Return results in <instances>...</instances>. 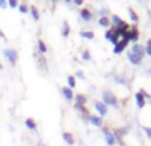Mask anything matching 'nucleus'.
I'll return each mask as SVG.
<instances>
[{"label": "nucleus", "mask_w": 151, "mask_h": 146, "mask_svg": "<svg viewBox=\"0 0 151 146\" xmlns=\"http://www.w3.org/2000/svg\"><path fill=\"white\" fill-rule=\"evenodd\" d=\"M3 55H4V57L7 59L8 61H9V64H12V65L16 64V60H17V52H16L15 49H4L3 51Z\"/></svg>", "instance_id": "1"}, {"label": "nucleus", "mask_w": 151, "mask_h": 146, "mask_svg": "<svg viewBox=\"0 0 151 146\" xmlns=\"http://www.w3.org/2000/svg\"><path fill=\"white\" fill-rule=\"evenodd\" d=\"M102 97H104V101L106 105H111V106H117L118 105L117 97H115L113 93H110V92H104Z\"/></svg>", "instance_id": "2"}, {"label": "nucleus", "mask_w": 151, "mask_h": 146, "mask_svg": "<svg viewBox=\"0 0 151 146\" xmlns=\"http://www.w3.org/2000/svg\"><path fill=\"white\" fill-rule=\"evenodd\" d=\"M104 133H105V139H106V144L109 146H113L115 144V136L113 133H110L109 130H106V129L104 130Z\"/></svg>", "instance_id": "3"}, {"label": "nucleus", "mask_w": 151, "mask_h": 146, "mask_svg": "<svg viewBox=\"0 0 151 146\" xmlns=\"http://www.w3.org/2000/svg\"><path fill=\"white\" fill-rule=\"evenodd\" d=\"M131 52L135 53L137 56H139V57L142 59L145 56V48L142 47V45H139V44H134L133 48H131Z\"/></svg>", "instance_id": "4"}, {"label": "nucleus", "mask_w": 151, "mask_h": 146, "mask_svg": "<svg viewBox=\"0 0 151 146\" xmlns=\"http://www.w3.org/2000/svg\"><path fill=\"white\" fill-rule=\"evenodd\" d=\"M94 108H96V110L101 116H106L107 114V108H106V105L102 104V102H96V104H94Z\"/></svg>", "instance_id": "5"}, {"label": "nucleus", "mask_w": 151, "mask_h": 146, "mask_svg": "<svg viewBox=\"0 0 151 146\" xmlns=\"http://www.w3.org/2000/svg\"><path fill=\"white\" fill-rule=\"evenodd\" d=\"M127 59H129V61H130L133 65H138V64H141V61H142V59L139 57V56H137L135 53H133V52H129Z\"/></svg>", "instance_id": "6"}, {"label": "nucleus", "mask_w": 151, "mask_h": 146, "mask_svg": "<svg viewBox=\"0 0 151 146\" xmlns=\"http://www.w3.org/2000/svg\"><path fill=\"white\" fill-rule=\"evenodd\" d=\"M105 37H106L107 40H110V41L113 43L114 45H117L118 40H117V35H115V31H113V29H110V31H107L106 33H105Z\"/></svg>", "instance_id": "7"}, {"label": "nucleus", "mask_w": 151, "mask_h": 146, "mask_svg": "<svg viewBox=\"0 0 151 146\" xmlns=\"http://www.w3.org/2000/svg\"><path fill=\"white\" fill-rule=\"evenodd\" d=\"M127 43H129V41H127V40H125V39H123L122 41L117 43V45H115V47H114V53H117V55H118V53H121V52H122V51L126 48V45H127Z\"/></svg>", "instance_id": "8"}, {"label": "nucleus", "mask_w": 151, "mask_h": 146, "mask_svg": "<svg viewBox=\"0 0 151 146\" xmlns=\"http://www.w3.org/2000/svg\"><path fill=\"white\" fill-rule=\"evenodd\" d=\"M145 98L146 97L143 96V94L141 93V92H138V93L135 94V100H137V105H138L139 109H142V108L145 106V104H146V101H145Z\"/></svg>", "instance_id": "9"}, {"label": "nucleus", "mask_w": 151, "mask_h": 146, "mask_svg": "<svg viewBox=\"0 0 151 146\" xmlns=\"http://www.w3.org/2000/svg\"><path fill=\"white\" fill-rule=\"evenodd\" d=\"M89 121H90L94 126H97V128H101L102 126V118L98 117V116H89Z\"/></svg>", "instance_id": "10"}, {"label": "nucleus", "mask_w": 151, "mask_h": 146, "mask_svg": "<svg viewBox=\"0 0 151 146\" xmlns=\"http://www.w3.org/2000/svg\"><path fill=\"white\" fill-rule=\"evenodd\" d=\"M137 41L138 40V31H137V28H133L129 31V41Z\"/></svg>", "instance_id": "11"}, {"label": "nucleus", "mask_w": 151, "mask_h": 146, "mask_svg": "<svg viewBox=\"0 0 151 146\" xmlns=\"http://www.w3.org/2000/svg\"><path fill=\"white\" fill-rule=\"evenodd\" d=\"M63 138H64V141H65L66 144L74 145V137L72 136L70 133H64V134H63Z\"/></svg>", "instance_id": "12"}, {"label": "nucleus", "mask_w": 151, "mask_h": 146, "mask_svg": "<svg viewBox=\"0 0 151 146\" xmlns=\"http://www.w3.org/2000/svg\"><path fill=\"white\" fill-rule=\"evenodd\" d=\"M80 13H81V17H82L85 21H90L91 20V12L89 9H82Z\"/></svg>", "instance_id": "13"}, {"label": "nucleus", "mask_w": 151, "mask_h": 146, "mask_svg": "<svg viewBox=\"0 0 151 146\" xmlns=\"http://www.w3.org/2000/svg\"><path fill=\"white\" fill-rule=\"evenodd\" d=\"M85 104H86V97L83 94H77V97H76V105L83 106Z\"/></svg>", "instance_id": "14"}, {"label": "nucleus", "mask_w": 151, "mask_h": 146, "mask_svg": "<svg viewBox=\"0 0 151 146\" xmlns=\"http://www.w3.org/2000/svg\"><path fill=\"white\" fill-rule=\"evenodd\" d=\"M111 20H113V23L115 24V25L119 28V27H122V25H125V21L122 20L121 17H118L117 15H113V17H111Z\"/></svg>", "instance_id": "15"}, {"label": "nucleus", "mask_w": 151, "mask_h": 146, "mask_svg": "<svg viewBox=\"0 0 151 146\" xmlns=\"http://www.w3.org/2000/svg\"><path fill=\"white\" fill-rule=\"evenodd\" d=\"M63 93H64V96H65L66 100H72V98H73V92H72V89L68 88V86H65V88L63 89Z\"/></svg>", "instance_id": "16"}, {"label": "nucleus", "mask_w": 151, "mask_h": 146, "mask_svg": "<svg viewBox=\"0 0 151 146\" xmlns=\"http://www.w3.org/2000/svg\"><path fill=\"white\" fill-rule=\"evenodd\" d=\"M25 126L28 129H31V130H36V128H37V125H36V122H35L32 118H27V121H25Z\"/></svg>", "instance_id": "17"}, {"label": "nucleus", "mask_w": 151, "mask_h": 146, "mask_svg": "<svg viewBox=\"0 0 151 146\" xmlns=\"http://www.w3.org/2000/svg\"><path fill=\"white\" fill-rule=\"evenodd\" d=\"M80 35H81L82 37H85V39H89V40L94 39V33H93L91 31H81Z\"/></svg>", "instance_id": "18"}, {"label": "nucleus", "mask_w": 151, "mask_h": 146, "mask_svg": "<svg viewBox=\"0 0 151 146\" xmlns=\"http://www.w3.org/2000/svg\"><path fill=\"white\" fill-rule=\"evenodd\" d=\"M98 23L101 24L102 27H109V24H110V20H109V17H106V16H102L101 19L98 20Z\"/></svg>", "instance_id": "19"}, {"label": "nucleus", "mask_w": 151, "mask_h": 146, "mask_svg": "<svg viewBox=\"0 0 151 146\" xmlns=\"http://www.w3.org/2000/svg\"><path fill=\"white\" fill-rule=\"evenodd\" d=\"M37 45H39V51L41 53H47V45L44 44V41H41V40H39V43H37Z\"/></svg>", "instance_id": "20"}, {"label": "nucleus", "mask_w": 151, "mask_h": 146, "mask_svg": "<svg viewBox=\"0 0 151 146\" xmlns=\"http://www.w3.org/2000/svg\"><path fill=\"white\" fill-rule=\"evenodd\" d=\"M31 12H32V16H33L35 20H39L40 15H39V12H37V8L36 7H31Z\"/></svg>", "instance_id": "21"}, {"label": "nucleus", "mask_w": 151, "mask_h": 146, "mask_svg": "<svg viewBox=\"0 0 151 146\" xmlns=\"http://www.w3.org/2000/svg\"><path fill=\"white\" fill-rule=\"evenodd\" d=\"M68 85H69V88L70 89L76 86V80H74L73 76H68Z\"/></svg>", "instance_id": "22"}, {"label": "nucleus", "mask_w": 151, "mask_h": 146, "mask_svg": "<svg viewBox=\"0 0 151 146\" xmlns=\"http://www.w3.org/2000/svg\"><path fill=\"white\" fill-rule=\"evenodd\" d=\"M69 31H70V28H69V24H68V23H64L63 36H68V35H69Z\"/></svg>", "instance_id": "23"}, {"label": "nucleus", "mask_w": 151, "mask_h": 146, "mask_svg": "<svg viewBox=\"0 0 151 146\" xmlns=\"http://www.w3.org/2000/svg\"><path fill=\"white\" fill-rule=\"evenodd\" d=\"M129 15H130V17H131V20L134 21V23H137L138 21V16L135 15V12H134L133 9H129Z\"/></svg>", "instance_id": "24"}, {"label": "nucleus", "mask_w": 151, "mask_h": 146, "mask_svg": "<svg viewBox=\"0 0 151 146\" xmlns=\"http://www.w3.org/2000/svg\"><path fill=\"white\" fill-rule=\"evenodd\" d=\"M19 8H20V12L21 13H27V12H28V7H27L25 4H20V7H19Z\"/></svg>", "instance_id": "25"}, {"label": "nucleus", "mask_w": 151, "mask_h": 146, "mask_svg": "<svg viewBox=\"0 0 151 146\" xmlns=\"http://www.w3.org/2000/svg\"><path fill=\"white\" fill-rule=\"evenodd\" d=\"M82 59L83 60H90V53H89V51H85V52L82 53Z\"/></svg>", "instance_id": "26"}, {"label": "nucleus", "mask_w": 151, "mask_h": 146, "mask_svg": "<svg viewBox=\"0 0 151 146\" xmlns=\"http://www.w3.org/2000/svg\"><path fill=\"white\" fill-rule=\"evenodd\" d=\"M9 5H11L12 8L17 7V1H16V0H9Z\"/></svg>", "instance_id": "27"}, {"label": "nucleus", "mask_w": 151, "mask_h": 146, "mask_svg": "<svg viewBox=\"0 0 151 146\" xmlns=\"http://www.w3.org/2000/svg\"><path fill=\"white\" fill-rule=\"evenodd\" d=\"M77 76L81 78V80H83V78H85V76H83V72L82 71H77Z\"/></svg>", "instance_id": "28"}, {"label": "nucleus", "mask_w": 151, "mask_h": 146, "mask_svg": "<svg viewBox=\"0 0 151 146\" xmlns=\"http://www.w3.org/2000/svg\"><path fill=\"white\" fill-rule=\"evenodd\" d=\"M143 130L147 133V136H149V138H151V129H150V128H143Z\"/></svg>", "instance_id": "29"}, {"label": "nucleus", "mask_w": 151, "mask_h": 146, "mask_svg": "<svg viewBox=\"0 0 151 146\" xmlns=\"http://www.w3.org/2000/svg\"><path fill=\"white\" fill-rule=\"evenodd\" d=\"M145 52H146L147 55H149L150 57H151V48H150V47H146V49H145Z\"/></svg>", "instance_id": "30"}, {"label": "nucleus", "mask_w": 151, "mask_h": 146, "mask_svg": "<svg viewBox=\"0 0 151 146\" xmlns=\"http://www.w3.org/2000/svg\"><path fill=\"white\" fill-rule=\"evenodd\" d=\"M82 3H83L82 0H74V4H76V5H81Z\"/></svg>", "instance_id": "31"}, {"label": "nucleus", "mask_w": 151, "mask_h": 146, "mask_svg": "<svg viewBox=\"0 0 151 146\" xmlns=\"http://www.w3.org/2000/svg\"><path fill=\"white\" fill-rule=\"evenodd\" d=\"M5 5H7V3H5L4 0H0V7H3V8H4Z\"/></svg>", "instance_id": "32"}, {"label": "nucleus", "mask_w": 151, "mask_h": 146, "mask_svg": "<svg viewBox=\"0 0 151 146\" xmlns=\"http://www.w3.org/2000/svg\"><path fill=\"white\" fill-rule=\"evenodd\" d=\"M147 47H150V48H151V39L147 40Z\"/></svg>", "instance_id": "33"}, {"label": "nucleus", "mask_w": 151, "mask_h": 146, "mask_svg": "<svg viewBox=\"0 0 151 146\" xmlns=\"http://www.w3.org/2000/svg\"><path fill=\"white\" fill-rule=\"evenodd\" d=\"M150 74H151V68H150Z\"/></svg>", "instance_id": "34"}, {"label": "nucleus", "mask_w": 151, "mask_h": 146, "mask_svg": "<svg viewBox=\"0 0 151 146\" xmlns=\"http://www.w3.org/2000/svg\"><path fill=\"white\" fill-rule=\"evenodd\" d=\"M44 146H45V145H44Z\"/></svg>", "instance_id": "35"}]
</instances>
